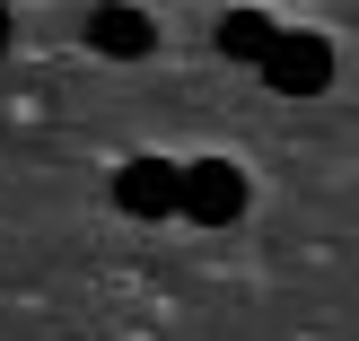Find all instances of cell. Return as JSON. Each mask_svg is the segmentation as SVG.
<instances>
[{
    "label": "cell",
    "instance_id": "cell-1",
    "mask_svg": "<svg viewBox=\"0 0 359 341\" xmlns=\"http://www.w3.org/2000/svg\"><path fill=\"white\" fill-rule=\"evenodd\" d=\"M245 210V175H237V158H184L175 167V219H193V228H228Z\"/></svg>",
    "mask_w": 359,
    "mask_h": 341
},
{
    "label": "cell",
    "instance_id": "cell-2",
    "mask_svg": "<svg viewBox=\"0 0 359 341\" xmlns=\"http://www.w3.org/2000/svg\"><path fill=\"white\" fill-rule=\"evenodd\" d=\"M255 70H263V88H280V97H325L333 88V44L307 35V27H280Z\"/></svg>",
    "mask_w": 359,
    "mask_h": 341
},
{
    "label": "cell",
    "instance_id": "cell-3",
    "mask_svg": "<svg viewBox=\"0 0 359 341\" xmlns=\"http://www.w3.org/2000/svg\"><path fill=\"white\" fill-rule=\"evenodd\" d=\"M114 210L123 219H175V158H123L114 167Z\"/></svg>",
    "mask_w": 359,
    "mask_h": 341
},
{
    "label": "cell",
    "instance_id": "cell-4",
    "mask_svg": "<svg viewBox=\"0 0 359 341\" xmlns=\"http://www.w3.org/2000/svg\"><path fill=\"white\" fill-rule=\"evenodd\" d=\"M88 44L105 62H140V53H158V18H140L132 0H97L88 9Z\"/></svg>",
    "mask_w": 359,
    "mask_h": 341
},
{
    "label": "cell",
    "instance_id": "cell-5",
    "mask_svg": "<svg viewBox=\"0 0 359 341\" xmlns=\"http://www.w3.org/2000/svg\"><path fill=\"white\" fill-rule=\"evenodd\" d=\"M272 35H280V18H263V9H228L219 18V53H228V62H263Z\"/></svg>",
    "mask_w": 359,
    "mask_h": 341
},
{
    "label": "cell",
    "instance_id": "cell-6",
    "mask_svg": "<svg viewBox=\"0 0 359 341\" xmlns=\"http://www.w3.org/2000/svg\"><path fill=\"white\" fill-rule=\"evenodd\" d=\"M9 35H18V18H9V9H0V53H9Z\"/></svg>",
    "mask_w": 359,
    "mask_h": 341
}]
</instances>
